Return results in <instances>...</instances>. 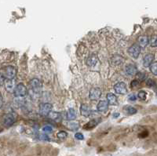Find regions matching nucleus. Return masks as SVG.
I'll return each mask as SVG.
<instances>
[{
    "mask_svg": "<svg viewBox=\"0 0 157 156\" xmlns=\"http://www.w3.org/2000/svg\"><path fill=\"white\" fill-rule=\"evenodd\" d=\"M154 60V55L152 53H149L145 56L143 59V65L145 67H149L152 64V61Z\"/></svg>",
    "mask_w": 157,
    "mask_h": 156,
    "instance_id": "nucleus-10",
    "label": "nucleus"
},
{
    "mask_svg": "<svg viewBox=\"0 0 157 156\" xmlns=\"http://www.w3.org/2000/svg\"><path fill=\"white\" fill-rule=\"evenodd\" d=\"M146 85L149 87H154L156 86V82H155L153 79L149 78V79H148V80L146 81Z\"/></svg>",
    "mask_w": 157,
    "mask_h": 156,
    "instance_id": "nucleus-27",
    "label": "nucleus"
},
{
    "mask_svg": "<svg viewBox=\"0 0 157 156\" xmlns=\"http://www.w3.org/2000/svg\"><path fill=\"white\" fill-rule=\"evenodd\" d=\"M14 96L17 97H25L27 93V88L23 83H19L14 89Z\"/></svg>",
    "mask_w": 157,
    "mask_h": 156,
    "instance_id": "nucleus-3",
    "label": "nucleus"
},
{
    "mask_svg": "<svg viewBox=\"0 0 157 156\" xmlns=\"http://www.w3.org/2000/svg\"><path fill=\"white\" fill-rule=\"evenodd\" d=\"M124 112H126L127 114H130V115H132V114H135L137 112V109L133 108L131 106H129V105H126L124 108Z\"/></svg>",
    "mask_w": 157,
    "mask_h": 156,
    "instance_id": "nucleus-19",
    "label": "nucleus"
},
{
    "mask_svg": "<svg viewBox=\"0 0 157 156\" xmlns=\"http://www.w3.org/2000/svg\"><path fill=\"white\" fill-rule=\"evenodd\" d=\"M76 113L75 109L69 108L67 112V119L68 120H74L76 119Z\"/></svg>",
    "mask_w": 157,
    "mask_h": 156,
    "instance_id": "nucleus-20",
    "label": "nucleus"
},
{
    "mask_svg": "<svg viewBox=\"0 0 157 156\" xmlns=\"http://www.w3.org/2000/svg\"><path fill=\"white\" fill-rule=\"evenodd\" d=\"M124 59L120 56V55H115L113 56L111 59V63H112L113 65H119L123 62H124Z\"/></svg>",
    "mask_w": 157,
    "mask_h": 156,
    "instance_id": "nucleus-16",
    "label": "nucleus"
},
{
    "mask_svg": "<svg viewBox=\"0 0 157 156\" xmlns=\"http://www.w3.org/2000/svg\"><path fill=\"white\" fill-rule=\"evenodd\" d=\"M128 99H129V100H130V101H135V100H136V96H135L134 94L130 95L129 97H128Z\"/></svg>",
    "mask_w": 157,
    "mask_h": 156,
    "instance_id": "nucleus-34",
    "label": "nucleus"
},
{
    "mask_svg": "<svg viewBox=\"0 0 157 156\" xmlns=\"http://www.w3.org/2000/svg\"><path fill=\"white\" fill-rule=\"evenodd\" d=\"M98 61V57L96 56V54H92L90 56L88 57L87 59V64L88 66H94Z\"/></svg>",
    "mask_w": 157,
    "mask_h": 156,
    "instance_id": "nucleus-15",
    "label": "nucleus"
},
{
    "mask_svg": "<svg viewBox=\"0 0 157 156\" xmlns=\"http://www.w3.org/2000/svg\"><path fill=\"white\" fill-rule=\"evenodd\" d=\"M42 131L46 133V134H51L52 131H53V129L51 126H49V125H46V126H44L43 129H42Z\"/></svg>",
    "mask_w": 157,
    "mask_h": 156,
    "instance_id": "nucleus-28",
    "label": "nucleus"
},
{
    "mask_svg": "<svg viewBox=\"0 0 157 156\" xmlns=\"http://www.w3.org/2000/svg\"><path fill=\"white\" fill-rule=\"evenodd\" d=\"M49 116L52 119L54 120H57L58 119H60L61 117V114L58 112H51L50 114H49Z\"/></svg>",
    "mask_w": 157,
    "mask_h": 156,
    "instance_id": "nucleus-25",
    "label": "nucleus"
},
{
    "mask_svg": "<svg viewBox=\"0 0 157 156\" xmlns=\"http://www.w3.org/2000/svg\"><path fill=\"white\" fill-rule=\"evenodd\" d=\"M107 100H108V103L112 105H115L117 104V97H115V94L113 93H108L107 95Z\"/></svg>",
    "mask_w": 157,
    "mask_h": 156,
    "instance_id": "nucleus-17",
    "label": "nucleus"
},
{
    "mask_svg": "<svg viewBox=\"0 0 157 156\" xmlns=\"http://www.w3.org/2000/svg\"><path fill=\"white\" fill-rule=\"evenodd\" d=\"M101 91L98 88H93L90 89V99L91 100H98L101 97Z\"/></svg>",
    "mask_w": 157,
    "mask_h": 156,
    "instance_id": "nucleus-8",
    "label": "nucleus"
},
{
    "mask_svg": "<svg viewBox=\"0 0 157 156\" xmlns=\"http://www.w3.org/2000/svg\"><path fill=\"white\" fill-rule=\"evenodd\" d=\"M39 137H40L39 139L42 140H46V141H49V140H50L49 137H47V136H46V135H40Z\"/></svg>",
    "mask_w": 157,
    "mask_h": 156,
    "instance_id": "nucleus-33",
    "label": "nucleus"
},
{
    "mask_svg": "<svg viewBox=\"0 0 157 156\" xmlns=\"http://www.w3.org/2000/svg\"><path fill=\"white\" fill-rule=\"evenodd\" d=\"M146 78V75L145 73L142 72H138L137 74V79H139V80H145Z\"/></svg>",
    "mask_w": 157,
    "mask_h": 156,
    "instance_id": "nucleus-29",
    "label": "nucleus"
},
{
    "mask_svg": "<svg viewBox=\"0 0 157 156\" xmlns=\"http://www.w3.org/2000/svg\"><path fill=\"white\" fill-rule=\"evenodd\" d=\"M119 113H115V114H113V116H114V117H119Z\"/></svg>",
    "mask_w": 157,
    "mask_h": 156,
    "instance_id": "nucleus-36",
    "label": "nucleus"
},
{
    "mask_svg": "<svg viewBox=\"0 0 157 156\" xmlns=\"http://www.w3.org/2000/svg\"><path fill=\"white\" fill-rule=\"evenodd\" d=\"M149 131H147V130H142L141 132H140L139 134H138V137L139 138H145L149 136Z\"/></svg>",
    "mask_w": 157,
    "mask_h": 156,
    "instance_id": "nucleus-26",
    "label": "nucleus"
},
{
    "mask_svg": "<svg viewBox=\"0 0 157 156\" xmlns=\"http://www.w3.org/2000/svg\"><path fill=\"white\" fill-rule=\"evenodd\" d=\"M57 137H58L59 139L65 140V138H67L68 134L65 131H60L57 133Z\"/></svg>",
    "mask_w": 157,
    "mask_h": 156,
    "instance_id": "nucleus-24",
    "label": "nucleus"
},
{
    "mask_svg": "<svg viewBox=\"0 0 157 156\" xmlns=\"http://www.w3.org/2000/svg\"><path fill=\"white\" fill-rule=\"evenodd\" d=\"M138 42H139V45H140L141 47H145L149 43V38L145 35L144 36H141L139 39H138Z\"/></svg>",
    "mask_w": 157,
    "mask_h": 156,
    "instance_id": "nucleus-18",
    "label": "nucleus"
},
{
    "mask_svg": "<svg viewBox=\"0 0 157 156\" xmlns=\"http://www.w3.org/2000/svg\"><path fill=\"white\" fill-rule=\"evenodd\" d=\"M141 53V47L139 45L134 44L128 49V53L133 57L137 59Z\"/></svg>",
    "mask_w": 157,
    "mask_h": 156,
    "instance_id": "nucleus-5",
    "label": "nucleus"
},
{
    "mask_svg": "<svg viewBox=\"0 0 157 156\" xmlns=\"http://www.w3.org/2000/svg\"><path fill=\"white\" fill-rule=\"evenodd\" d=\"M114 89H115V91L119 94H126L127 93V89H126V84L124 82H118L115 85L114 87Z\"/></svg>",
    "mask_w": 157,
    "mask_h": 156,
    "instance_id": "nucleus-7",
    "label": "nucleus"
},
{
    "mask_svg": "<svg viewBox=\"0 0 157 156\" xmlns=\"http://www.w3.org/2000/svg\"><path fill=\"white\" fill-rule=\"evenodd\" d=\"M16 73H17V70L15 67L13 66H8L3 69L2 75L3 76V78H6V79L13 80V78L16 76Z\"/></svg>",
    "mask_w": 157,
    "mask_h": 156,
    "instance_id": "nucleus-1",
    "label": "nucleus"
},
{
    "mask_svg": "<svg viewBox=\"0 0 157 156\" xmlns=\"http://www.w3.org/2000/svg\"><path fill=\"white\" fill-rule=\"evenodd\" d=\"M4 85H5L6 90L10 93L14 92V89L16 87L14 85V82L13 80H10V79H6L4 81Z\"/></svg>",
    "mask_w": 157,
    "mask_h": 156,
    "instance_id": "nucleus-11",
    "label": "nucleus"
},
{
    "mask_svg": "<svg viewBox=\"0 0 157 156\" xmlns=\"http://www.w3.org/2000/svg\"><path fill=\"white\" fill-rule=\"evenodd\" d=\"M98 111L100 112H106L109 109V103L107 100H101L99 101L97 106Z\"/></svg>",
    "mask_w": 157,
    "mask_h": 156,
    "instance_id": "nucleus-9",
    "label": "nucleus"
},
{
    "mask_svg": "<svg viewBox=\"0 0 157 156\" xmlns=\"http://www.w3.org/2000/svg\"><path fill=\"white\" fill-rule=\"evenodd\" d=\"M52 108H53V106L51 104H42L40 108H39V114L42 116H47L51 113Z\"/></svg>",
    "mask_w": 157,
    "mask_h": 156,
    "instance_id": "nucleus-4",
    "label": "nucleus"
},
{
    "mask_svg": "<svg viewBox=\"0 0 157 156\" xmlns=\"http://www.w3.org/2000/svg\"><path fill=\"white\" fill-rule=\"evenodd\" d=\"M75 137L77 140H81L84 139V136L82 134H80V133H77V134H75Z\"/></svg>",
    "mask_w": 157,
    "mask_h": 156,
    "instance_id": "nucleus-31",
    "label": "nucleus"
},
{
    "mask_svg": "<svg viewBox=\"0 0 157 156\" xmlns=\"http://www.w3.org/2000/svg\"><path fill=\"white\" fill-rule=\"evenodd\" d=\"M101 122V119H92L90 120L89 123H87L86 125L83 126V128L87 129H91L94 128L96 125H98V123Z\"/></svg>",
    "mask_w": 157,
    "mask_h": 156,
    "instance_id": "nucleus-14",
    "label": "nucleus"
},
{
    "mask_svg": "<svg viewBox=\"0 0 157 156\" xmlns=\"http://www.w3.org/2000/svg\"><path fill=\"white\" fill-rule=\"evenodd\" d=\"M150 71L151 72L155 75H157V62H155L151 64L150 66Z\"/></svg>",
    "mask_w": 157,
    "mask_h": 156,
    "instance_id": "nucleus-23",
    "label": "nucleus"
},
{
    "mask_svg": "<svg viewBox=\"0 0 157 156\" xmlns=\"http://www.w3.org/2000/svg\"><path fill=\"white\" fill-rule=\"evenodd\" d=\"M3 98H2V97L0 96V108L3 107Z\"/></svg>",
    "mask_w": 157,
    "mask_h": 156,
    "instance_id": "nucleus-35",
    "label": "nucleus"
},
{
    "mask_svg": "<svg viewBox=\"0 0 157 156\" xmlns=\"http://www.w3.org/2000/svg\"><path fill=\"white\" fill-rule=\"evenodd\" d=\"M139 85V81H137V80H134V81L131 82V83H130V86L132 87H137Z\"/></svg>",
    "mask_w": 157,
    "mask_h": 156,
    "instance_id": "nucleus-32",
    "label": "nucleus"
},
{
    "mask_svg": "<svg viewBox=\"0 0 157 156\" xmlns=\"http://www.w3.org/2000/svg\"><path fill=\"white\" fill-rule=\"evenodd\" d=\"M151 46L152 47H157V36H154L152 38Z\"/></svg>",
    "mask_w": 157,
    "mask_h": 156,
    "instance_id": "nucleus-30",
    "label": "nucleus"
},
{
    "mask_svg": "<svg viewBox=\"0 0 157 156\" xmlns=\"http://www.w3.org/2000/svg\"><path fill=\"white\" fill-rule=\"evenodd\" d=\"M137 97L139 99H141V100H146V97H147V93L145 91H144V90H141L138 93V94H137Z\"/></svg>",
    "mask_w": 157,
    "mask_h": 156,
    "instance_id": "nucleus-21",
    "label": "nucleus"
},
{
    "mask_svg": "<svg viewBox=\"0 0 157 156\" xmlns=\"http://www.w3.org/2000/svg\"><path fill=\"white\" fill-rule=\"evenodd\" d=\"M68 128L72 129V130H76L78 129V123H75V122H72V123H69L68 124Z\"/></svg>",
    "mask_w": 157,
    "mask_h": 156,
    "instance_id": "nucleus-22",
    "label": "nucleus"
},
{
    "mask_svg": "<svg viewBox=\"0 0 157 156\" xmlns=\"http://www.w3.org/2000/svg\"><path fill=\"white\" fill-rule=\"evenodd\" d=\"M80 113L84 117H89L91 112H90L89 107L87 106V104H82L81 107H80Z\"/></svg>",
    "mask_w": 157,
    "mask_h": 156,
    "instance_id": "nucleus-13",
    "label": "nucleus"
},
{
    "mask_svg": "<svg viewBox=\"0 0 157 156\" xmlns=\"http://www.w3.org/2000/svg\"><path fill=\"white\" fill-rule=\"evenodd\" d=\"M125 72L128 75H134L137 74V67L134 64H127L125 67Z\"/></svg>",
    "mask_w": 157,
    "mask_h": 156,
    "instance_id": "nucleus-12",
    "label": "nucleus"
},
{
    "mask_svg": "<svg viewBox=\"0 0 157 156\" xmlns=\"http://www.w3.org/2000/svg\"><path fill=\"white\" fill-rule=\"evenodd\" d=\"M16 121V117L13 113H8L4 114L2 118V124L6 127L11 126Z\"/></svg>",
    "mask_w": 157,
    "mask_h": 156,
    "instance_id": "nucleus-2",
    "label": "nucleus"
},
{
    "mask_svg": "<svg viewBox=\"0 0 157 156\" xmlns=\"http://www.w3.org/2000/svg\"><path fill=\"white\" fill-rule=\"evenodd\" d=\"M30 85L31 87V89L34 92V93H39L41 91L42 89V82L39 81L38 78H33L30 82Z\"/></svg>",
    "mask_w": 157,
    "mask_h": 156,
    "instance_id": "nucleus-6",
    "label": "nucleus"
}]
</instances>
